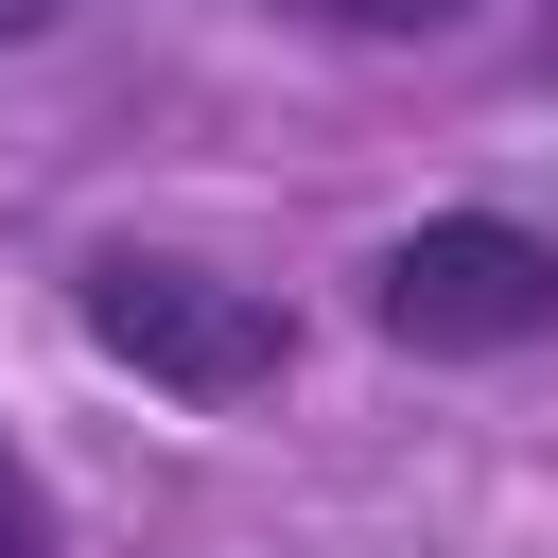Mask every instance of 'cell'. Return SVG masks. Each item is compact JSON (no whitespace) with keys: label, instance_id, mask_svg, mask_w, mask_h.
<instances>
[{"label":"cell","instance_id":"1","mask_svg":"<svg viewBox=\"0 0 558 558\" xmlns=\"http://www.w3.org/2000/svg\"><path fill=\"white\" fill-rule=\"evenodd\" d=\"M70 314H87V349L140 366L157 401H262V384L296 366V314H279L262 279H227V262H174V244H105V262L70 279Z\"/></svg>","mask_w":558,"mask_h":558},{"label":"cell","instance_id":"2","mask_svg":"<svg viewBox=\"0 0 558 558\" xmlns=\"http://www.w3.org/2000/svg\"><path fill=\"white\" fill-rule=\"evenodd\" d=\"M366 331L418 349V366H506L558 331V227L523 209H418L384 262H366Z\"/></svg>","mask_w":558,"mask_h":558},{"label":"cell","instance_id":"3","mask_svg":"<svg viewBox=\"0 0 558 558\" xmlns=\"http://www.w3.org/2000/svg\"><path fill=\"white\" fill-rule=\"evenodd\" d=\"M0 558H70V523H52V471L0 436Z\"/></svg>","mask_w":558,"mask_h":558},{"label":"cell","instance_id":"4","mask_svg":"<svg viewBox=\"0 0 558 558\" xmlns=\"http://www.w3.org/2000/svg\"><path fill=\"white\" fill-rule=\"evenodd\" d=\"M279 17H314V35H453L471 0H279Z\"/></svg>","mask_w":558,"mask_h":558}]
</instances>
